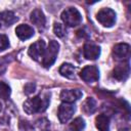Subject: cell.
<instances>
[{"mask_svg": "<svg viewBox=\"0 0 131 131\" xmlns=\"http://www.w3.org/2000/svg\"><path fill=\"white\" fill-rule=\"evenodd\" d=\"M50 93L39 94L35 97L29 98L24 103V111L28 115H33L37 113H43L49 105Z\"/></svg>", "mask_w": 131, "mask_h": 131, "instance_id": "6da1fadb", "label": "cell"}, {"mask_svg": "<svg viewBox=\"0 0 131 131\" xmlns=\"http://www.w3.org/2000/svg\"><path fill=\"white\" fill-rule=\"evenodd\" d=\"M58 51H59V44H58V42L55 41V40H51L49 42L48 47L46 48L45 53L43 55V58L41 60L42 66L44 68H46V69L50 68L54 63V61H55V59L57 57Z\"/></svg>", "mask_w": 131, "mask_h": 131, "instance_id": "7a4b0ae2", "label": "cell"}, {"mask_svg": "<svg viewBox=\"0 0 131 131\" xmlns=\"http://www.w3.org/2000/svg\"><path fill=\"white\" fill-rule=\"evenodd\" d=\"M61 20L69 27H76L82 21V14L75 7H68L61 12Z\"/></svg>", "mask_w": 131, "mask_h": 131, "instance_id": "3957f363", "label": "cell"}, {"mask_svg": "<svg viewBox=\"0 0 131 131\" xmlns=\"http://www.w3.org/2000/svg\"><path fill=\"white\" fill-rule=\"evenodd\" d=\"M96 19L103 27L110 28V27L114 26L116 23V12L108 7L101 8L96 14Z\"/></svg>", "mask_w": 131, "mask_h": 131, "instance_id": "277c9868", "label": "cell"}, {"mask_svg": "<svg viewBox=\"0 0 131 131\" xmlns=\"http://www.w3.org/2000/svg\"><path fill=\"white\" fill-rule=\"evenodd\" d=\"M45 50H46L45 42L43 40H38L30 45L28 53L33 59H35L37 61H41L43 58V55L45 53Z\"/></svg>", "mask_w": 131, "mask_h": 131, "instance_id": "5b68a950", "label": "cell"}, {"mask_svg": "<svg viewBox=\"0 0 131 131\" xmlns=\"http://www.w3.org/2000/svg\"><path fill=\"white\" fill-rule=\"evenodd\" d=\"M75 111H76V108H75L74 104L62 102L58 106V111H57V117H58L59 122L62 124L69 122L71 120V118L73 117Z\"/></svg>", "mask_w": 131, "mask_h": 131, "instance_id": "8992f818", "label": "cell"}, {"mask_svg": "<svg viewBox=\"0 0 131 131\" xmlns=\"http://www.w3.org/2000/svg\"><path fill=\"white\" fill-rule=\"evenodd\" d=\"M80 77L87 83H93L99 79V70L96 66H86L82 69Z\"/></svg>", "mask_w": 131, "mask_h": 131, "instance_id": "52a82bcc", "label": "cell"}, {"mask_svg": "<svg viewBox=\"0 0 131 131\" xmlns=\"http://www.w3.org/2000/svg\"><path fill=\"white\" fill-rule=\"evenodd\" d=\"M129 73H130L129 61H123L114 68L112 72V76L118 81H124L128 78Z\"/></svg>", "mask_w": 131, "mask_h": 131, "instance_id": "ba28073f", "label": "cell"}, {"mask_svg": "<svg viewBox=\"0 0 131 131\" xmlns=\"http://www.w3.org/2000/svg\"><path fill=\"white\" fill-rule=\"evenodd\" d=\"M83 93L79 89H64L60 92V99L66 103H73L82 97Z\"/></svg>", "mask_w": 131, "mask_h": 131, "instance_id": "9c48e42d", "label": "cell"}, {"mask_svg": "<svg viewBox=\"0 0 131 131\" xmlns=\"http://www.w3.org/2000/svg\"><path fill=\"white\" fill-rule=\"evenodd\" d=\"M83 55L86 59L95 60L100 55V47L94 43H86L83 47Z\"/></svg>", "mask_w": 131, "mask_h": 131, "instance_id": "30bf717a", "label": "cell"}, {"mask_svg": "<svg viewBox=\"0 0 131 131\" xmlns=\"http://www.w3.org/2000/svg\"><path fill=\"white\" fill-rule=\"evenodd\" d=\"M18 20V17L14 14L13 11L5 10L0 12V29H5L13 25Z\"/></svg>", "mask_w": 131, "mask_h": 131, "instance_id": "8fae6325", "label": "cell"}, {"mask_svg": "<svg viewBox=\"0 0 131 131\" xmlns=\"http://www.w3.org/2000/svg\"><path fill=\"white\" fill-rule=\"evenodd\" d=\"M15 34L18 37V39L25 41V40L30 39L31 37H33L34 34H35V31H34V29L31 26L23 24V25H19V26L16 27Z\"/></svg>", "mask_w": 131, "mask_h": 131, "instance_id": "7c38bea8", "label": "cell"}, {"mask_svg": "<svg viewBox=\"0 0 131 131\" xmlns=\"http://www.w3.org/2000/svg\"><path fill=\"white\" fill-rule=\"evenodd\" d=\"M130 53V45L127 43H119L114 46L113 54L116 59H123Z\"/></svg>", "mask_w": 131, "mask_h": 131, "instance_id": "4fadbf2b", "label": "cell"}, {"mask_svg": "<svg viewBox=\"0 0 131 131\" xmlns=\"http://www.w3.org/2000/svg\"><path fill=\"white\" fill-rule=\"evenodd\" d=\"M30 19L31 21L37 26L38 28L40 29H43L45 27V24H46V17L43 13V11L41 9H34L32 12H31V15H30Z\"/></svg>", "mask_w": 131, "mask_h": 131, "instance_id": "5bb4252c", "label": "cell"}, {"mask_svg": "<svg viewBox=\"0 0 131 131\" xmlns=\"http://www.w3.org/2000/svg\"><path fill=\"white\" fill-rule=\"evenodd\" d=\"M59 74L62 77H66L68 79H75V77H76V68L72 63L64 62L59 68Z\"/></svg>", "mask_w": 131, "mask_h": 131, "instance_id": "9a60e30c", "label": "cell"}, {"mask_svg": "<svg viewBox=\"0 0 131 131\" xmlns=\"http://www.w3.org/2000/svg\"><path fill=\"white\" fill-rule=\"evenodd\" d=\"M95 126L99 131H108L110 130V118L104 114L98 115L95 118Z\"/></svg>", "mask_w": 131, "mask_h": 131, "instance_id": "2e32d148", "label": "cell"}, {"mask_svg": "<svg viewBox=\"0 0 131 131\" xmlns=\"http://www.w3.org/2000/svg\"><path fill=\"white\" fill-rule=\"evenodd\" d=\"M82 110L86 115H91L96 110V101L93 97H87L82 105Z\"/></svg>", "mask_w": 131, "mask_h": 131, "instance_id": "e0dca14e", "label": "cell"}, {"mask_svg": "<svg viewBox=\"0 0 131 131\" xmlns=\"http://www.w3.org/2000/svg\"><path fill=\"white\" fill-rule=\"evenodd\" d=\"M84 128H85V121L81 117L76 118L74 121H72V123L69 126L70 131H82L84 130Z\"/></svg>", "mask_w": 131, "mask_h": 131, "instance_id": "ac0fdd59", "label": "cell"}, {"mask_svg": "<svg viewBox=\"0 0 131 131\" xmlns=\"http://www.w3.org/2000/svg\"><path fill=\"white\" fill-rule=\"evenodd\" d=\"M11 90L10 87L8 86V84L0 81V98L2 99H7L10 96Z\"/></svg>", "mask_w": 131, "mask_h": 131, "instance_id": "d6986e66", "label": "cell"}, {"mask_svg": "<svg viewBox=\"0 0 131 131\" xmlns=\"http://www.w3.org/2000/svg\"><path fill=\"white\" fill-rule=\"evenodd\" d=\"M53 32H54V34H55L57 37L62 38V37H64L66 34H67V29H66V27H64L62 24H60V23H55L54 26H53Z\"/></svg>", "mask_w": 131, "mask_h": 131, "instance_id": "ffe728a7", "label": "cell"}, {"mask_svg": "<svg viewBox=\"0 0 131 131\" xmlns=\"http://www.w3.org/2000/svg\"><path fill=\"white\" fill-rule=\"evenodd\" d=\"M9 47V40L6 35L0 34V52L4 51Z\"/></svg>", "mask_w": 131, "mask_h": 131, "instance_id": "44dd1931", "label": "cell"}, {"mask_svg": "<svg viewBox=\"0 0 131 131\" xmlns=\"http://www.w3.org/2000/svg\"><path fill=\"white\" fill-rule=\"evenodd\" d=\"M35 89H36V85L34 83H28V84H26V86L24 88V91H25L26 94L29 95V94L33 93L35 91Z\"/></svg>", "mask_w": 131, "mask_h": 131, "instance_id": "7402d4cb", "label": "cell"}, {"mask_svg": "<svg viewBox=\"0 0 131 131\" xmlns=\"http://www.w3.org/2000/svg\"><path fill=\"white\" fill-rule=\"evenodd\" d=\"M7 56H3L2 58H0V75L5 71L6 69V64H7V61H6V58Z\"/></svg>", "mask_w": 131, "mask_h": 131, "instance_id": "603a6c76", "label": "cell"}, {"mask_svg": "<svg viewBox=\"0 0 131 131\" xmlns=\"http://www.w3.org/2000/svg\"><path fill=\"white\" fill-rule=\"evenodd\" d=\"M1 106H2V105H1V103H0V112H1Z\"/></svg>", "mask_w": 131, "mask_h": 131, "instance_id": "cb8c5ba5", "label": "cell"}]
</instances>
